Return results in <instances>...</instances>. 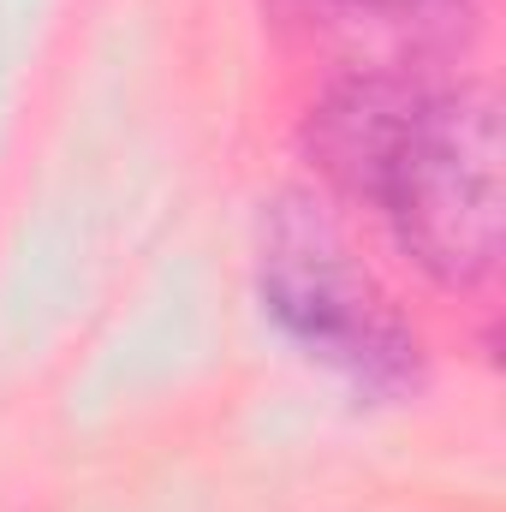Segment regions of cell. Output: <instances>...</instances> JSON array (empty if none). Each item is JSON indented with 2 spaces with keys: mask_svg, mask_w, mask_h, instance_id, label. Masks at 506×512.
Segmentation results:
<instances>
[{
  "mask_svg": "<svg viewBox=\"0 0 506 512\" xmlns=\"http://www.w3.org/2000/svg\"><path fill=\"white\" fill-rule=\"evenodd\" d=\"M370 179L405 256L441 286H477L501 262V114L489 90L405 108L370 137Z\"/></svg>",
  "mask_w": 506,
  "mask_h": 512,
  "instance_id": "1",
  "label": "cell"
},
{
  "mask_svg": "<svg viewBox=\"0 0 506 512\" xmlns=\"http://www.w3.org/2000/svg\"><path fill=\"white\" fill-rule=\"evenodd\" d=\"M262 304L310 358L358 387L393 393L417 382L411 328L310 203H280L262 227Z\"/></svg>",
  "mask_w": 506,
  "mask_h": 512,
  "instance_id": "2",
  "label": "cell"
}]
</instances>
